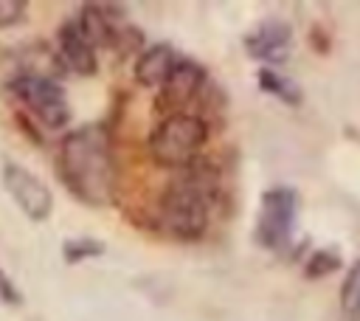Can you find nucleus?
I'll return each instance as SVG.
<instances>
[{"mask_svg": "<svg viewBox=\"0 0 360 321\" xmlns=\"http://www.w3.org/2000/svg\"><path fill=\"white\" fill-rule=\"evenodd\" d=\"M25 20V3L22 0H0V28H11Z\"/></svg>", "mask_w": 360, "mask_h": 321, "instance_id": "dca6fc26", "label": "nucleus"}, {"mask_svg": "<svg viewBox=\"0 0 360 321\" xmlns=\"http://www.w3.org/2000/svg\"><path fill=\"white\" fill-rule=\"evenodd\" d=\"M290 42H292V31L287 23L281 20H264L262 25H256L248 37H245V48L253 59L259 62H284L290 54Z\"/></svg>", "mask_w": 360, "mask_h": 321, "instance_id": "6e6552de", "label": "nucleus"}, {"mask_svg": "<svg viewBox=\"0 0 360 321\" xmlns=\"http://www.w3.org/2000/svg\"><path fill=\"white\" fill-rule=\"evenodd\" d=\"M0 301L3 304H8V307H20L22 304V293H20V287L11 282V276L0 268Z\"/></svg>", "mask_w": 360, "mask_h": 321, "instance_id": "f3484780", "label": "nucleus"}, {"mask_svg": "<svg viewBox=\"0 0 360 321\" xmlns=\"http://www.w3.org/2000/svg\"><path fill=\"white\" fill-rule=\"evenodd\" d=\"M259 87H262L264 93L278 96V99L287 101V104H298V101H301V90H298L290 79H284L281 73H276V70L262 68V70H259Z\"/></svg>", "mask_w": 360, "mask_h": 321, "instance_id": "ddd939ff", "label": "nucleus"}, {"mask_svg": "<svg viewBox=\"0 0 360 321\" xmlns=\"http://www.w3.org/2000/svg\"><path fill=\"white\" fill-rule=\"evenodd\" d=\"M295 214H298V194L295 189L276 186L262 194L259 206V220H256V239L262 248L281 251L290 242V234L295 228Z\"/></svg>", "mask_w": 360, "mask_h": 321, "instance_id": "39448f33", "label": "nucleus"}, {"mask_svg": "<svg viewBox=\"0 0 360 321\" xmlns=\"http://www.w3.org/2000/svg\"><path fill=\"white\" fill-rule=\"evenodd\" d=\"M174 62H177V56H174V51L169 45H152V48H146L138 56V62H135V79H138V84H143V87H160L166 82V76L172 73Z\"/></svg>", "mask_w": 360, "mask_h": 321, "instance_id": "9b49d317", "label": "nucleus"}, {"mask_svg": "<svg viewBox=\"0 0 360 321\" xmlns=\"http://www.w3.org/2000/svg\"><path fill=\"white\" fill-rule=\"evenodd\" d=\"M340 265V256L335 253V251H318L312 259H309V265H307V276L312 279H318V276H326V273H332L335 268Z\"/></svg>", "mask_w": 360, "mask_h": 321, "instance_id": "2eb2a0df", "label": "nucleus"}, {"mask_svg": "<svg viewBox=\"0 0 360 321\" xmlns=\"http://www.w3.org/2000/svg\"><path fill=\"white\" fill-rule=\"evenodd\" d=\"M208 141V124L191 113H169L149 132V155L166 169H186L197 160Z\"/></svg>", "mask_w": 360, "mask_h": 321, "instance_id": "7ed1b4c3", "label": "nucleus"}, {"mask_svg": "<svg viewBox=\"0 0 360 321\" xmlns=\"http://www.w3.org/2000/svg\"><path fill=\"white\" fill-rule=\"evenodd\" d=\"M3 186L6 191L11 194V200L17 203V208L34 220V222H42L51 217L53 211V194L51 189L45 186V180H39L31 169H25L22 163L17 160H6L3 163Z\"/></svg>", "mask_w": 360, "mask_h": 321, "instance_id": "423d86ee", "label": "nucleus"}, {"mask_svg": "<svg viewBox=\"0 0 360 321\" xmlns=\"http://www.w3.org/2000/svg\"><path fill=\"white\" fill-rule=\"evenodd\" d=\"M56 42H59V59H62L65 68H70L73 73H79V76H93V73L98 70L96 48L84 39V34L79 31L76 20L62 23V28H59V34H56Z\"/></svg>", "mask_w": 360, "mask_h": 321, "instance_id": "1a4fd4ad", "label": "nucleus"}, {"mask_svg": "<svg viewBox=\"0 0 360 321\" xmlns=\"http://www.w3.org/2000/svg\"><path fill=\"white\" fill-rule=\"evenodd\" d=\"M112 8L110 6H101V3H84L79 8V17H76V25L79 31L84 34V39L93 45V48H112L118 42V28H115V14H110Z\"/></svg>", "mask_w": 360, "mask_h": 321, "instance_id": "9d476101", "label": "nucleus"}, {"mask_svg": "<svg viewBox=\"0 0 360 321\" xmlns=\"http://www.w3.org/2000/svg\"><path fill=\"white\" fill-rule=\"evenodd\" d=\"M11 99L37 118L45 130H62L70 121V104L65 96V87L42 73H20L8 82Z\"/></svg>", "mask_w": 360, "mask_h": 321, "instance_id": "20e7f679", "label": "nucleus"}, {"mask_svg": "<svg viewBox=\"0 0 360 321\" xmlns=\"http://www.w3.org/2000/svg\"><path fill=\"white\" fill-rule=\"evenodd\" d=\"M101 253H104V245L93 237H70L62 245V256H65L68 265H76V262H84V259L101 256Z\"/></svg>", "mask_w": 360, "mask_h": 321, "instance_id": "4468645a", "label": "nucleus"}, {"mask_svg": "<svg viewBox=\"0 0 360 321\" xmlns=\"http://www.w3.org/2000/svg\"><path fill=\"white\" fill-rule=\"evenodd\" d=\"M56 169L65 189L76 200L87 206H107L118 183L110 132L101 124L70 130L59 144Z\"/></svg>", "mask_w": 360, "mask_h": 321, "instance_id": "f257e3e1", "label": "nucleus"}, {"mask_svg": "<svg viewBox=\"0 0 360 321\" xmlns=\"http://www.w3.org/2000/svg\"><path fill=\"white\" fill-rule=\"evenodd\" d=\"M340 310L346 321H360V259L349 268L340 287Z\"/></svg>", "mask_w": 360, "mask_h": 321, "instance_id": "f8f14e48", "label": "nucleus"}, {"mask_svg": "<svg viewBox=\"0 0 360 321\" xmlns=\"http://www.w3.org/2000/svg\"><path fill=\"white\" fill-rule=\"evenodd\" d=\"M217 172L191 163L163 189L158 200V222L174 239H200L208 228L211 206L217 200Z\"/></svg>", "mask_w": 360, "mask_h": 321, "instance_id": "f03ea898", "label": "nucleus"}, {"mask_svg": "<svg viewBox=\"0 0 360 321\" xmlns=\"http://www.w3.org/2000/svg\"><path fill=\"white\" fill-rule=\"evenodd\" d=\"M205 82V70L191 62V59H177L172 73L166 76V82L160 84V96H158V107L160 110H177L186 101H191L200 87ZM180 113V110H177Z\"/></svg>", "mask_w": 360, "mask_h": 321, "instance_id": "0eeeda50", "label": "nucleus"}]
</instances>
